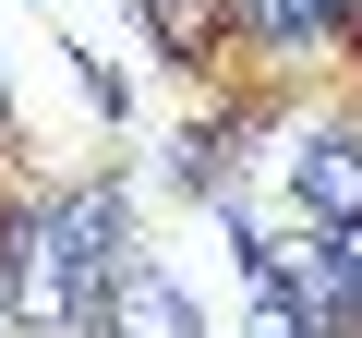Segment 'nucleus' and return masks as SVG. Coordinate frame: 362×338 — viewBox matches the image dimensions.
<instances>
[{"label": "nucleus", "mask_w": 362, "mask_h": 338, "mask_svg": "<svg viewBox=\"0 0 362 338\" xmlns=\"http://www.w3.org/2000/svg\"><path fill=\"white\" fill-rule=\"evenodd\" d=\"M145 37H157L181 73H206V61L242 37V0H145Z\"/></svg>", "instance_id": "nucleus-4"}, {"label": "nucleus", "mask_w": 362, "mask_h": 338, "mask_svg": "<svg viewBox=\"0 0 362 338\" xmlns=\"http://www.w3.org/2000/svg\"><path fill=\"white\" fill-rule=\"evenodd\" d=\"M338 37V0H242V49H266V61H314Z\"/></svg>", "instance_id": "nucleus-5"}, {"label": "nucleus", "mask_w": 362, "mask_h": 338, "mask_svg": "<svg viewBox=\"0 0 362 338\" xmlns=\"http://www.w3.org/2000/svg\"><path fill=\"white\" fill-rule=\"evenodd\" d=\"M254 338H326V326H302L290 302H266V290H254Z\"/></svg>", "instance_id": "nucleus-6"}, {"label": "nucleus", "mask_w": 362, "mask_h": 338, "mask_svg": "<svg viewBox=\"0 0 362 338\" xmlns=\"http://www.w3.org/2000/svg\"><path fill=\"white\" fill-rule=\"evenodd\" d=\"M85 338H206V326H194V302H181V278H169L157 254H121V278H109V302L85 314Z\"/></svg>", "instance_id": "nucleus-3"}, {"label": "nucleus", "mask_w": 362, "mask_h": 338, "mask_svg": "<svg viewBox=\"0 0 362 338\" xmlns=\"http://www.w3.org/2000/svg\"><path fill=\"white\" fill-rule=\"evenodd\" d=\"M0 145H13V85H0Z\"/></svg>", "instance_id": "nucleus-8"}, {"label": "nucleus", "mask_w": 362, "mask_h": 338, "mask_svg": "<svg viewBox=\"0 0 362 338\" xmlns=\"http://www.w3.org/2000/svg\"><path fill=\"white\" fill-rule=\"evenodd\" d=\"M0 338H13V314H0Z\"/></svg>", "instance_id": "nucleus-9"}, {"label": "nucleus", "mask_w": 362, "mask_h": 338, "mask_svg": "<svg viewBox=\"0 0 362 338\" xmlns=\"http://www.w3.org/2000/svg\"><path fill=\"white\" fill-rule=\"evenodd\" d=\"M278 182H290V218H326V230L362 218V121H302Z\"/></svg>", "instance_id": "nucleus-2"}, {"label": "nucleus", "mask_w": 362, "mask_h": 338, "mask_svg": "<svg viewBox=\"0 0 362 338\" xmlns=\"http://www.w3.org/2000/svg\"><path fill=\"white\" fill-rule=\"evenodd\" d=\"M242 254H254V290H266V302H290V314L326 326V338H362V302H350V266H338V230H326V218L242 230Z\"/></svg>", "instance_id": "nucleus-1"}, {"label": "nucleus", "mask_w": 362, "mask_h": 338, "mask_svg": "<svg viewBox=\"0 0 362 338\" xmlns=\"http://www.w3.org/2000/svg\"><path fill=\"white\" fill-rule=\"evenodd\" d=\"M338 266H350V302H362V218H338Z\"/></svg>", "instance_id": "nucleus-7"}]
</instances>
